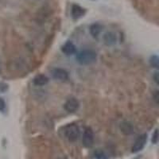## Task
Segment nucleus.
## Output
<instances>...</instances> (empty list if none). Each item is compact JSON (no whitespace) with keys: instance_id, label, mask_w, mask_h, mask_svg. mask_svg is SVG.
<instances>
[{"instance_id":"1","label":"nucleus","mask_w":159,"mask_h":159,"mask_svg":"<svg viewBox=\"0 0 159 159\" xmlns=\"http://www.w3.org/2000/svg\"><path fill=\"white\" fill-rule=\"evenodd\" d=\"M97 55L96 52L91 49H84L80 52L76 56V60L80 65H88L96 62Z\"/></svg>"},{"instance_id":"2","label":"nucleus","mask_w":159,"mask_h":159,"mask_svg":"<svg viewBox=\"0 0 159 159\" xmlns=\"http://www.w3.org/2000/svg\"><path fill=\"white\" fill-rule=\"evenodd\" d=\"M65 134L69 142L74 143L79 139L80 130L76 124H69L65 127Z\"/></svg>"},{"instance_id":"3","label":"nucleus","mask_w":159,"mask_h":159,"mask_svg":"<svg viewBox=\"0 0 159 159\" xmlns=\"http://www.w3.org/2000/svg\"><path fill=\"white\" fill-rule=\"evenodd\" d=\"M147 141V134H143L138 137L132 147V153H138L144 148Z\"/></svg>"},{"instance_id":"4","label":"nucleus","mask_w":159,"mask_h":159,"mask_svg":"<svg viewBox=\"0 0 159 159\" xmlns=\"http://www.w3.org/2000/svg\"><path fill=\"white\" fill-rule=\"evenodd\" d=\"M82 143L85 147H91L94 143V134L90 127L85 128L84 132Z\"/></svg>"},{"instance_id":"5","label":"nucleus","mask_w":159,"mask_h":159,"mask_svg":"<svg viewBox=\"0 0 159 159\" xmlns=\"http://www.w3.org/2000/svg\"><path fill=\"white\" fill-rule=\"evenodd\" d=\"M80 103L78 100L75 98H70L66 101L65 103V109L68 112L70 113H73V112L76 111L79 108Z\"/></svg>"},{"instance_id":"6","label":"nucleus","mask_w":159,"mask_h":159,"mask_svg":"<svg viewBox=\"0 0 159 159\" xmlns=\"http://www.w3.org/2000/svg\"><path fill=\"white\" fill-rule=\"evenodd\" d=\"M52 76L56 80H66L69 78L67 71L63 69H55L52 70Z\"/></svg>"},{"instance_id":"7","label":"nucleus","mask_w":159,"mask_h":159,"mask_svg":"<svg viewBox=\"0 0 159 159\" xmlns=\"http://www.w3.org/2000/svg\"><path fill=\"white\" fill-rule=\"evenodd\" d=\"M85 13H86V11L83 7H80L79 5L74 4L72 7V16L74 19L80 18L85 15Z\"/></svg>"},{"instance_id":"8","label":"nucleus","mask_w":159,"mask_h":159,"mask_svg":"<svg viewBox=\"0 0 159 159\" xmlns=\"http://www.w3.org/2000/svg\"><path fill=\"white\" fill-rule=\"evenodd\" d=\"M61 50L65 54L69 56V55L74 54L75 52H76V45L72 43V42L69 41V42H66V43L62 46Z\"/></svg>"},{"instance_id":"9","label":"nucleus","mask_w":159,"mask_h":159,"mask_svg":"<svg viewBox=\"0 0 159 159\" xmlns=\"http://www.w3.org/2000/svg\"><path fill=\"white\" fill-rule=\"evenodd\" d=\"M48 82H49V78L43 74L38 75L34 79V84L37 86H44V85L47 84Z\"/></svg>"},{"instance_id":"10","label":"nucleus","mask_w":159,"mask_h":159,"mask_svg":"<svg viewBox=\"0 0 159 159\" xmlns=\"http://www.w3.org/2000/svg\"><path fill=\"white\" fill-rule=\"evenodd\" d=\"M101 25H99V24H93V25H91L90 27L91 34L94 37L97 36L99 34V32L101 31Z\"/></svg>"},{"instance_id":"11","label":"nucleus","mask_w":159,"mask_h":159,"mask_svg":"<svg viewBox=\"0 0 159 159\" xmlns=\"http://www.w3.org/2000/svg\"><path fill=\"white\" fill-rule=\"evenodd\" d=\"M120 128H121L122 131L123 132V133H125V134H130L132 132V126L130 124V123H123V124L120 126Z\"/></svg>"},{"instance_id":"12","label":"nucleus","mask_w":159,"mask_h":159,"mask_svg":"<svg viewBox=\"0 0 159 159\" xmlns=\"http://www.w3.org/2000/svg\"><path fill=\"white\" fill-rule=\"evenodd\" d=\"M105 41L108 42V44L114 43L116 41V36L112 33H107V34L105 35Z\"/></svg>"},{"instance_id":"13","label":"nucleus","mask_w":159,"mask_h":159,"mask_svg":"<svg viewBox=\"0 0 159 159\" xmlns=\"http://www.w3.org/2000/svg\"><path fill=\"white\" fill-rule=\"evenodd\" d=\"M150 64H151L152 66L158 68V57L157 56L152 57L151 59H150Z\"/></svg>"},{"instance_id":"14","label":"nucleus","mask_w":159,"mask_h":159,"mask_svg":"<svg viewBox=\"0 0 159 159\" xmlns=\"http://www.w3.org/2000/svg\"><path fill=\"white\" fill-rule=\"evenodd\" d=\"M157 141H158V130H157V129H156L154 133L153 134V136H152V142H153V143L156 144Z\"/></svg>"},{"instance_id":"15","label":"nucleus","mask_w":159,"mask_h":159,"mask_svg":"<svg viewBox=\"0 0 159 159\" xmlns=\"http://www.w3.org/2000/svg\"><path fill=\"white\" fill-rule=\"evenodd\" d=\"M96 159H108L107 155L103 152H97L96 154Z\"/></svg>"},{"instance_id":"16","label":"nucleus","mask_w":159,"mask_h":159,"mask_svg":"<svg viewBox=\"0 0 159 159\" xmlns=\"http://www.w3.org/2000/svg\"><path fill=\"white\" fill-rule=\"evenodd\" d=\"M5 107H6L5 101H4L2 98L0 97V111H2L5 109Z\"/></svg>"},{"instance_id":"17","label":"nucleus","mask_w":159,"mask_h":159,"mask_svg":"<svg viewBox=\"0 0 159 159\" xmlns=\"http://www.w3.org/2000/svg\"><path fill=\"white\" fill-rule=\"evenodd\" d=\"M157 75H158V74H157V72H156L155 76H154V79H155L154 80H155L156 83L158 84V77H157Z\"/></svg>"}]
</instances>
